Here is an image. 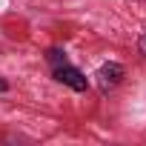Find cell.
<instances>
[{
	"mask_svg": "<svg viewBox=\"0 0 146 146\" xmlns=\"http://www.w3.org/2000/svg\"><path fill=\"white\" fill-rule=\"evenodd\" d=\"M123 78H126V69L120 66V63H115V60H109V63H103L98 72H95V80H98V89L106 95V92H112V89H117L120 83H123Z\"/></svg>",
	"mask_w": 146,
	"mask_h": 146,
	"instance_id": "2",
	"label": "cell"
},
{
	"mask_svg": "<svg viewBox=\"0 0 146 146\" xmlns=\"http://www.w3.org/2000/svg\"><path fill=\"white\" fill-rule=\"evenodd\" d=\"M0 92H9V80L6 78H0Z\"/></svg>",
	"mask_w": 146,
	"mask_h": 146,
	"instance_id": "4",
	"label": "cell"
},
{
	"mask_svg": "<svg viewBox=\"0 0 146 146\" xmlns=\"http://www.w3.org/2000/svg\"><path fill=\"white\" fill-rule=\"evenodd\" d=\"M137 49H140V54L146 57V35H140V40H137Z\"/></svg>",
	"mask_w": 146,
	"mask_h": 146,
	"instance_id": "3",
	"label": "cell"
},
{
	"mask_svg": "<svg viewBox=\"0 0 146 146\" xmlns=\"http://www.w3.org/2000/svg\"><path fill=\"white\" fill-rule=\"evenodd\" d=\"M49 69H52V78H54L57 83L75 89V92H86V89H89V78L83 75L78 66H72L69 60H60V63H54V66H49Z\"/></svg>",
	"mask_w": 146,
	"mask_h": 146,
	"instance_id": "1",
	"label": "cell"
}]
</instances>
